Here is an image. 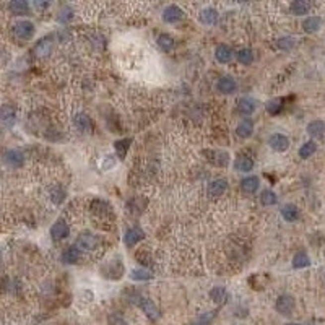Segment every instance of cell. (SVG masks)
I'll use <instances>...</instances> for the list:
<instances>
[{
  "label": "cell",
  "mask_w": 325,
  "mask_h": 325,
  "mask_svg": "<svg viewBox=\"0 0 325 325\" xmlns=\"http://www.w3.org/2000/svg\"><path fill=\"white\" fill-rule=\"evenodd\" d=\"M129 301H132L133 304H137L140 309L145 312V316L148 317L150 321H156V319L159 317V311H158V307L153 304V301L141 296L140 293H132V298H130Z\"/></svg>",
  "instance_id": "1"
},
{
  "label": "cell",
  "mask_w": 325,
  "mask_h": 325,
  "mask_svg": "<svg viewBox=\"0 0 325 325\" xmlns=\"http://www.w3.org/2000/svg\"><path fill=\"white\" fill-rule=\"evenodd\" d=\"M294 307H296V303H294V298L289 296V294H281V296H278V299H276V303H275V309L281 316L293 314Z\"/></svg>",
  "instance_id": "2"
},
{
  "label": "cell",
  "mask_w": 325,
  "mask_h": 325,
  "mask_svg": "<svg viewBox=\"0 0 325 325\" xmlns=\"http://www.w3.org/2000/svg\"><path fill=\"white\" fill-rule=\"evenodd\" d=\"M205 158L208 159V163H211L213 166L218 168H226L229 164V155L226 151H220V150H208L203 151Z\"/></svg>",
  "instance_id": "3"
},
{
  "label": "cell",
  "mask_w": 325,
  "mask_h": 325,
  "mask_svg": "<svg viewBox=\"0 0 325 325\" xmlns=\"http://www.w3.org/2000/svg\"><path fill=\"white\" fill-rule=\"evenodd\" d=\"M13 34L21 41H28L34 36V25L31 21H18L13 26Z\"/></svg>",
  "instance_id": "4"
},
{
  "label": "cell",
  "mask_w": 325,
  "mask_h": 325,
  "mask_svg": "<svg viewBox=\"0 0 325 325\" xmlns=\"http://www.w3.org/2000/svg\"><path fill=\"white\" fill-rule=\"evenodd\" d=\"M52 49H54V41H52V38H43L34 46V56L38 59H47L52 54Z\"/></svg>",
  "instance_id": "5"
},
{
  "label": "cell",
  "mask_w": 325,
  "mask_h": 325,
  "mask_svg": "<svg viewBox=\"0 0 325 325\" xmlns=\"http://www.w3.org/2000/svg\"><path fill=\"white\" fill-rule=\"evenodd\" d=\"M99 244V239L91 233H81L78 238H76V246L83 251H93L96 249Z\"/></svg>",
  "instance_id": "6"
},
{
  "label": "cell",
  "mask_w": 325,
  "mask_h": 325,
  "mask_svg": "<svg viewBox=\"0 0 325 325\" xmlns=\"http://www.w3.org/2000/svg\"><path fill=\"white\" fill-rule=\"evenodd\" d=\"M15 119H16V112H15L13 106L3 104L2 111H0V121H2V126L5 129H11L15 126Z\"/></svg>",
  "instance_id": "7"
},
{
  "label": "cell",
  "mask_w": 325,
  "mask_h": 325,
  "mask_svg": "<svg viewBox=\"0 0 325 325\" xmlns=\"http://www.w3.org/2000/svg\"><path fill=\"white\" fill-rule=\"evenodd\" d=\"M3 161L8 168H21L23 163H25V156H23V153L18 150H8V151H5Z\"/></svg>",
  "instance_id": "8"
},
{
  "label": "cell",
  "mask_w": 325,
  "mask_h": 325,
  "mask_svg": "<svg viewBox=\"0 0 325 325\" xmlns=\"http://www.w3.org/2000/svg\"><path fill=\"white\" fill-rule=\"evenodd\" d=\"M184 16V11H182L177 5H169L163 10V20L164 23H179Z\"/></svg>",
  "instance_id": "9"
},
{
  "label": "cell",
  "mask_w": 325,
  "mask_h": 325,
  "mask_svg": "<svg viewBox=\"0 0 325 325\" xmlns=\"http://www.w3.org/2000/svg\"><path fill=\"white\" fill-rule=\"evenodd\" d=\"M68 234H70V228L64 220L56 221L54 226L51 228V236H52V239H54V241H62V239L67 238Z\"/></svg>",
  "instance_id": "10"
},
{
  "label": "cell",
  "mask_w": 325,
  "mask_h": 325,
  "mask_svg": "<svg viewBox=\"0 0 325 325\" xmlns=\"http://www.w3.org/2000/svg\"><path fill=\"white\" fill-rule=\"evenodd\" d=\"M270 146L273 148L275 151H286L289 148V138L286 137V135H281V133H273L270 137Z\"/></svg>",
  "instance_id": "11"
},
{
  "label": "cell",
  "mask_w": 325,
  "mask_h": 325,
  "mask_svg": "<svg viewBox=\"0 0 325 325\" xmlns=\"http://www.w3.org/2000/svg\"><path fill=\"white\" fill-rule=\"evenodd\" d=\"M117 267H122V263L119 260H114V262H111L109 265H106L103 267V276H108V278H112V280H119L122 273H124V268L122 270H117Z\"/></svg>",
  "instance_id": "12"
},
{
  "label": "cell",
  "mask_w": 325,
  "mask_h": 325,
  "mask_svg": "<svg viewBox=\"0 0 325 325\" xmlns=\"http://www.w3.org/2000/svg\"><path fill=\"white\" fill-rule=\"evenodd\" d=\"M145 238V233H143V229H140V228H130L129 231L126 233V238H124V241H126V246L129 247H132L135 244H138V242Z\"/></svg>",
  "instance_id": "13"
},
{
  "label": "cell",
  "mask_w": 325,
  "mask_h": 325,
  "mask_svg": "<svg viewBox=\"0 0 325 325\" xmlns=\"http://www.w3.org/2000/svg\"><path fill=\"white\" fill-rule=\"evenodd\" d=\"M307 133L311 135L312 138H322L325 135V122L324 121H312L309 122V126H307Z\"/></svg>",
  "instance_id": "14"
},
{
  "label": "cell",
  "mask_w": 325,
  "mask_h": 325,
  "mask_svg": "<svg viewBox=\"0 0 325 325\" xmlns=\"http://www.w3.org/2000/svg\"><path fill=\"white\" fill-rule=\"evenodd\" d=\"M226 189H228L226 181H224V179H215L208 184V194L211 195V197H220V195H223L224 192H226Z\"/></svg>",
  "instance_id": "15"
},
{
  "label": "cell",
  "mask_w": 325,
  "mask_h": 325,
  "mask_svg": "<svg viewBox=\"0 0 325 325\" xmlns=\"http://www.w3.org/2000/svg\"><path fill=\"white\" fill-rule=\"evenodd\" d=\"M312 8L311 2H306V0H294V2L289 5V11L293 15H306L309 13Z\"/></svg>",
  "instance_id": "16"
},
{
  "label": "cell",
  "mask_w": 325,
  "mask_h": 325,
  "mask_svg": "<svg viewBox=\"0 0 325 325\" xmlns=\"http://www.w3.org/2000/svg\"><path fill=\"white\" fill-rule=\"evenodd\" d=\"M218 91L223 93V94H231L238 90V85H236V81L233 78H229V76H223V78L218 81Z\"/></svg>",
  "instance_id": "17"
},
{
  "label": "cell",
  "mask_w": 325,
  "mask_h": 325,
  "mask_svg": "<svg viewBox=\"0 0 325 325\" xmlns=\"http://www.w3.org/2000/svg\"><path fill=\"white\" fill-rule=\"evenodd\" d=\"M321 26H322V18H321V16H316V15L309 16V18H306L303 21V29L309 34L317 33L319 29H321Z\"/></svg>",
  "instance_id": "18"
},
{
  "label": "cell",
  "mask_w": 325,
  "mask_h": 325,
  "mask_svg": "<svg viewBox=\"0 0 325 325\" xmlns=\"http://www.w3.org/2000/svg\"><path fill=\"white\" fill-rule=\"evenodd\" d=\"M73 124H75V127L80 130V132H90L91 126H93L91 119L85 114V112H80V114H76L75 119H73Z\"/></svg>",
  "instance_id": "19"
},
{
  "label": "cell",
  "mask_w": 325,
  "mask_h": 325,
  "mask_svg": "<svg viewBox=\"0 0 325 325\" xmlns=\"http://www.w3.org/2000/svg\"><path fill=\"white\" fill-rule=\"evenodd\" d=\"M218 20V11L215 8H203L200 11V23L205 26H211L215 25Z\"/></svg>",
  "instance_id": "20"
},
{
  "label": "cell",
  "mask_w": 325,
  "mask_h": 325,
  "mask_svg": "<svg viewBox=\"0 0 325 325\" xmlns=\"http://www.w3.org/2000/svg\"><path fill=\"white\" fill-rule=\"evenodd\" d=\"M81 257V252H80V247H75V246H70L68 249H65L62 254V260L65 263H76Z\"/></svg>",
  "instance_id": "21"
},
{
  "label": "cell",
  "mask_w": 325,
  "mask_h": 325,
  "mask_svg": "<svg viewBox=\"0 0 325 325\" xmlns=\"http://www.w3.org/2000/svg\"><path fill=\"white\" fill-rule=\"evenodd\" d=\"M256 111V103L251 98H241L238 101V112L241 116H251Z\"/></svg>",
  "instance_id": "22"
},
{
  "label": "cell",
  "mask_w": 325,
  "mask_h": 325,
  "mask_svg": "<svg viewBox=\"0 0 325 325\" xmlns=\"http://www.w3.org/2000/svg\"><path fill=\"white\" fill-rule=\"evenodd\" d=\"M236 133L239 135L241 138H249L254 133V124L251 119H244L239 122V126L236 127Z\"/></svg>",
  "instance_id": "23"
},
{
  "label": "cell",
  "mask_w": 325,
  "mask_h": 325,
  "mask_svg": "<svg viewBox=\"0 0 325 325\" xmlns=\"http://www.w3.org/2000/svg\"><path fill=\"white\" fill-rule=\"evenodd\" d=\"M215 57H216V61H218V62H221V64H228V62L233 59V51L229 49L228 46L220 44V46L216 47V51H215Z\"/></svg>",
  "instance_id": "24"
},
{
  "label": "cell",
  "mask_w": 325,
  "mask_h": 325,
  "mask_svg": "<svg viewBox=\"0 0 325 325\" xmlns=\"http://www.w3.org/2000/svg\"><path fill=\"white\" fill-rule=\"evenodd\" d=\"M234 168L238 169L239 173H249V171L254 169V161L249 156H239V158H236Z\"/></svg>",
  "instance_id": "25"
},
{
  "label": "cell",
  "mask_w": 325,
  "mask_h": 325,
  "mask_svg": "<svg viewBox=\"0 0 325 325\" xmlns=\"http://www.w3.org/2000/svg\"><path fill=\"white\" fill-rule=\"evenodd\" d=\"M259 177L256 176H251V177H246V179H242L241 181V189L244 192L247 194H254V192H257V189H259Z\"/></svg>",
  "instance_id": "26"
},
{
  "label": "cell",
  "mask_w": 325,
  "mask_h": 325,
  "mask_svg": "<svg viewBox=\"0 0 325 325\" xmlns=\"http://www.w3.org/2000/svg\"><path fill=\"white\" fill-rule=\"evenodd\" d=\"M281 216L285 218L286 221L289 223H293V221H296L298 218H299V210H298V206L296 205H285L281 208Z\"/></svg>",
  "instance_id": "27"
},
{
  "label": "cell",
  "mask_w": 325,
  "mask_h": 325,
  "mask_svg": "<svg viewBox=\"0 0 325 325\" xmlns=\"http://www.w3.org/2000/svg\"><path fill=\"white\" fill-rule=\"evenodd\" d=\"M8 8L13 15H26L29 10V3L25 2V0H13L8 5Z\"/></svg>",
  "instance_id": "28"
},
{
  "label": "cell",
  "mask_w": 325,
  "mask_h": 325,
  "mask_svg": "<svg viewBox=\"0 0 325 325\" xmlns=\"http://www.w3.org/2000/svg\"><path fill=\"white\" fill-rule=\"evenodd\" d=\"M156 43H158V47L163 52H169V51L174 49V38L169 36V34H159Z\"/></svg>",
  "instance_id": "29"
},
{
  "label": "cell",
  "mask_w": 325,
  "mask_h": 325,
  "mask_svg": "<svg viewBox=\"0 0 325 325\" xmlns=\"http://www.w3.org/2000/svg\"><path fill=\"white\" fill-rule=\"evenodd\" d=\"M130 138H122V140H117L116 143H114V148H116V153H117V156H119V159H126L127 156V151L130 148Z\"/></svg>",
  "instance_id": "30"
},
{
  "label": "cell",
  "mask_w": 325,
  "mask_h": 325,
  "mask_svg": "<svg viewBox=\"0 0 325 325\" xmlns=\"http://www.w3.org/2000/svg\"><path fill=\"white\" fill-rule=\"evenodd\" d=\"M210 298L213 299V303L221 304V303H224V301H226L228 293H226V289H224L223 286H215V288H211Z\"/></svg>",
  "instance_id": "31"
},
{
  "label": "cell",
  "mask_w": 325,
  "mask_h": 325,
  "mask_svg": "<svg viewBox=\"0 0 325 325\" xmlns=\"http://www.w3.org/2000/svg\"><path fill=\"white\" fill-rule=\"evenodd\" d=\"M317 151V143L316 141H306V143L301 146L299 148V156L303 158V159H307V158H311L314 153Z\"/></svg>",
  "instance_id": "32"
},
{
  "label": "cell",
  "mask_w": 325,
  "mask_h": 325,
  "mask_svg": "<svg viewBox=\"0 0 325 325\" xmlns=\"http://www.w3.org/2000/svg\"><path fill=\"white\" fill-rule=\"evenodd\" d=\"M311 265V259L306 252H298L293 259V267L294 268H306Z\"/></svg>",
  "instance_id": "33"
},
{
  "label": "cell",
  "mask_w": 325,
  "mask_h": 325,
  "mask_svg": "<svg viewBox=\"0 0 325 325\" xmlns=\"http://www.w3.org/2000/svg\"><path fill=\"white\" fill-rule=\"evenodd\" d=\"M130 278L135 281H146V280L153 278V273L146 268H135L132 270V273H130Z\"/></svg>",
  "instance_id": "34"
},
{
  "label": "cell",
  "mask_w": 325,
  "mask_h": 325,
  "mask_svg": "<svg viewBox=\"0 0 325 325\" xmlns=\"http://www.w3.org/2000/svg\"><path fill=\"white\" fill-rule=\"evenodd\" d=\"M283 103H285V98H275V99H270L267 103V112L271 116L278 114V112L283 109Z\"/></svg>",
  "instance_id": "35"
},
{
  "label": "cell",
  "mask_w": 325,
  "mask_h": 325,
  "mask_svg": "<svg viewBox=\"0 0 325 325\" xmlns=\"http://www.w3.org/2000/svg\"><path fill=\"white\" fill-rule=\"evenodd\" d=\"M238 61L242 65H251L254 62V52L251 49H241L238 52Z\"/></svg>",
  "instance_id": "36"
},
{
  "label": "cell",
  "mask_w": 325,
  "mask_h": 325,
  "mask_svg": "<svg viewBox=\"0 0 325 325\" xmlns=\"http://www.w3.org/2000/svg\"><path fill=\"white\" fill-rule=\"evenodd\" d=\"M260 202H262V205H265V206L275 205V203H276V195H275V192L263 191L262 194H260Z\"/></svg>",
  "instance_id": "37"
},
{
  "label": "cell",
  "mask_w": 325,
  "mask_h": 325,
  "mask_svg": "<svg viewBox=\"0 0 325 325\" xmlns=\"http://www.w3.org/2000/svg\"><path fill=\"white\" fill-rule=\"evenodd\" d=\"M276 46H278V49H281V51H291L294 47V39L293 38H280Z\"/></svg>",
  "instance_id": "38"
},
{
  "label": "cell",
  "mask_w": 325,
  "mask_h": 325,
  "mask_svg": "<svg viewBox=\"0 0 325 325\" xmlns=\"http://www.w3.org/2000/svg\"><path fill=\"white\" fill-rule=\"evenodd\" d=\"M64 198H65V192L62 191V189H52V192H51V200H52V202L59 205Z\"/></svg>",
  "instance_id": "39"
},
{
  "label": "cell",
  "mask_w": 325,
  "mask_h": 325,
  "mask_svg": "<svg viewBox=\"0 0 325 325\" xmlns=\"http://www.w3.org/2000/svg\"><path fill=\"white\" fill-rule=\"evenodd\" d=\"M109 325H126V321H124L121 314H112L109 317Z\"/></svg>",
  "instance_id": "40"
},
{
  "label": "cell",
  "mask_w": 325,
  "mask_h": 325,
  "mask_svg": "<svg viewBox=\"0 0 325 325\" xmlns=\"http://www.w3.org/2000/svg\"><path fill=\"white\" fill-rule=\"evenodd\" d=\"M208 322H210V319H208V317H202L197 325H208Z\"/></svg>",
  "instance_id": "41"
},
{
  "label": "cell",
  "mask_w": 325,
  "mask_h": 325,
  "mask_svg": "<svg viewBox=\"0 0 325 325\" xmlns=\"http://www.w3.org/2000/svg\"><path fill=\"white\" fill-rule=\"evenodd\" d=\"M47 7V3H39V2H36V8H46Z\"/></svg>",
  "instance_id": "42"
},
{
  "label": "cell",
  "mask_w": 325,
  "mask_h": 325,
  "mask_svg": "<svg viewBox=\"0 0 325 325\" xmlns=\"http://www.w3.org/2000/svg\"><path fill=\"white\" fill-rule=\"evenodd\" d=\"M286 325H299V324H286Z\"/></svg>",
  "instance_id": "43"
}]
</instances>
